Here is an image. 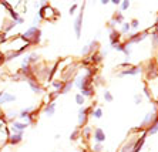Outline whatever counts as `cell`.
<instances>
[{
	"label": "cell",
	"mask_w": 158,
	"mask_h": 152,
	"mask_svg": "<svg viewBox=\"0 0 158 152\" xmlns=\"http://www.w3.org/2000/svg\"><path fill=\"white\" fill-rule=\"evenodd\" d=\"M158 120V114H157V111L154 109V111H150V112H147V115H145V118H144V121H142V124H141V130L142 128H150L155 121Z\"/></svg>",
	"instance_id": "cell-1"
},
{
	"label": "cell",
	"mask_w": 158,
	"mask_h": 152,
	"mask_svg": "<svg viewBox=\"0 0 158 152\" xmlns=\"http://www.w3.org/2000/svg\"><path fill=\"white\" fill-rule=\"evenodd\" d=\"M90 111H93V107L81 108L78 111V127H83V125L87 124V115L90 114Z\"/></svg>",
	"instance_id": "cell-2"
},
{
	"label": "cell",
	"mask_w": 158,
	"mask_h": 152,
	"mask_svg": "<svg viewBox=\"0 0 158 152\" xmlns=\"http://www.w3.org/2000/svg\"><path fill=\"white\" fill-rule=\"evenodd\" d=\"M81 20H83V9L80 11V14L77 16V19H75V22H74V30H75V36H77V39H80L81 37Z\"/></svg>",
	"instance_id": "cell-3"
},
{
	"label": "cell",
	"mask_w": 158,
	"mask_h": 152,
	"mask_svg": "<svg viewBox=\"0 0 158 152\" xmlns=\"http://www.w3.org/2000/svg\"><path fill=\"white\" fill-rule=\"evenodd\" d=\"M145 37H148V32L135 33V34H133V36H130V40H128V43H130V44L140 43V41H142V40H144Z\"/></svg>",
	"instance_id": "cell-4"
},
{
	"label": "cell",
	"mask_w": 158,
	"mask_h": 152,
	"mask_svg": "<svg viewBox=\"0 0 158 152\" xmlns=\"http://www.w3.org/2000/svg\"><path fill=\"white\" fill-rule=\"evenodd\" d=\"M141 73V67L140 65H134L133 68H127V70H124L123 73H120L118 74V77H124V76H137V74H140Z\"/></svg>",
	"instance_id": "cell-5"
},
{
	"label": "cell",
	"mask_w": 158,
	"mask_h": 152,
	"mask_svg": "<svg viewBox=\"0 0 158 152\" xmlns=\"http://www.w3.org/2000/svg\"><path fill=\"white\" fill-rule=\"evenodd\" d=\"M147 139V132H144L142 135H141V138H138L135 144H134V148H133V152H140L141 151V148H142V145H144V142Z\"/></svg>",
	"instance_id": "cell-6"
},
{
	"label": "cell",
	"mask_w": 158,
	"mask_h": 152,
	"mask_svg": "<svg viewBox=\"0 0 158 152\" xmlns=\"http://www.w3.org/2000/svg\"><path fill=\"white\" fill-rule=\"evenodd\" d=\"M94 139L95 144H103L105 141V134L101 128H95L94 130Z\"/></svg>",
	"instance_id": "cell-7"
},
{
	"label": "cell",
	"mask_w": 158,
	"mask_h": 152,
	"mask_svg": "<svg viewBox=\"0 0 158 152\" xmlns=\"http://www.w3.org/2000/svg\"><path fill=\"white\" fill-rule=\"evenodd\" d=\"M53 9L51 7H47V6H44L40 13H39V16H40V19H44V20H47V19H51V13H53Z\"/></svg>",
	"instance_id": "cell-8"
},
{
	"label": "cell",
	"mask_w": 158,
	"mask_h": 152,
	"mask_svg": "<svg viewBox=\"0 0 158 152\" xmlns=\"http://www.w3.org/2000/svg\"><path fill=\"white\" fill-rule=\"evenodd\" d=\"M120 37H121V33L113 30V32L110 33V46L113 47L116 44H120Z\"/></svg>",
	"instance_id": "cell-9"
},
{
	"label": "cell",
	"mask_w": 158,
	"mask_h": 152,
	"mask_svg": "<svg viewBox=\"0 0 158 152\" xmlns=\"http://www.w3.org/2000/svg\"><path fill=\"white\" fill-rule=\"evenodd\" d=\"M10 137V139H9V142H10L11 145H17L19 142H21V139H23V132H17V134H13V135H9Z\"/></svg>",
	"instance_id": "cell-10"
},
{
	"label": "cell",
	"mask_w": 158,
	"mask_h": 152,
	"mask_svg": "<svg viewBox=\"0 0 158 152\" xmlns=\"http://www.w3.org/2000/svg\"><path fill=\"white\" fill-rule=\"evenodd\" d=\"M11 101H16V97H14V95H11L9 92H3V94H1V97H0V102H1V104H4V102H11Z\"/></svg>",
	"instance_id": "cell-11"
},
{
	"label": "cell",
	"mask_w": 158,
	"mask_h": 152,
	"mask_svg": "<svg viewBox=\"0 0 158 152\" xmlns=\"http://www.w3.org/2000/svg\"><path fill=\"white\" fill-rule=\"evenodd\" d=\"M54 111H56V102L47 104V107H46V115L47 117H53L54 115Z\"/></svg>",
	"instance_id": "cell-12"
},
{
	"label": "cell",
	"mask_w": 158,
	"mask_h": 152,
	"mask_svg": "<svg viewBox=\"0 0 158 152\" xmlns=\"http://www.w3.org/2000/svg\"><path fill=\"white\" fill-rule=\"evenodd\" d=\"M33 78H34V77H33ZM33 78H29V80H27V81H29V85L32 87V90L34 91V92H42V88H40V85H39V84H37Z\"/></svg>",
	"instance_id": "cell-13"
},
{
	"label": "cell",
	"mask_w": 158,
	"mask_h": 152,
	"mask_svg": "<svg viewBox=\"0 0 158 152\" xmlns=\"http://www.w3.org/2000/svg\"><path fill=\"white\" fill-rule=\"evenodd\" d=\"M73 85H74V81L73 80H68V81H66V84L63 85V88H61V94H66V92H68L71 88H73Z\"/></svg>",
	"instance_id": "cell-14"
},
{
	"label": "cell",
	"mask_w": 158,
	"mask_h": 152,
	"mask_svg": "<svg viewBox=\"0 0 158 152\" xmlns=\"http://www.w3.org/2000/svg\"><path fill=\"white\" fill-rule=\"evenodd\" d=\"M147 71H148V76L151 77V78H154V77L157 76V67H155V64L154 63H151V64L148 65V68H147Z\"/></svg>",
	"instance_id": "cell-15"
},
{
	"label": "cell",
	"mask_w": 158,
	"mask_h": 152,
	"mask_svg": "<svg viewBox=\"0 0 158 152\" xmlns=\"http://www.w3.org/2000/svg\"><path fill=\"white\" fill-rule=\"evenodd\" d=\"M27 127H29V124H23V122H13V125H11V128H14L16 131H21V132Z\"/></svg>",
	"instance_id": "cell-16"
},
{
	"label": "cell",
	"mask_w": 158,
	"mask_h": 152,
	"mask_svg": "<svg viewBox=\"0 0 158 152\" xmlns=\"http://www.w3.org/2000/svg\"><path fill=\"white\" fill-rule=\"evenodd\" d=\"M145 132H147V135H154L155 132H158V120L155 121V122H154V124H152V125L145 131Z\"/></svg>",
	"instance_id": "cell-17"
},
{
	"label": "cell",
	"mask_w": 158,
	"mask_h": 152,
	"mask_svg": "<svg viewBox=\"0 0 158 152\" xmlns=\"http://www.w3.org/2000/svg\"><path fill=\"white\" fill-rule=\"evenodd\" d=\"M134 144H135V141H130V142H127L126 145L123 146V149H121V152H133V148H134Z\"/></svg>",
	"instance_id": "cell-18"
},
{
	"label": "cell",
	"mask_w": 158,
	"mask_h": 152,
	"mask_svg": "<svg viewBox=\"0 0 158 152\" xmlns=\"http://www.w3.org/2000/svg\"><path fill=\"white\" fill-rule=\"evenodd\" d=\"M101 60H103L101 54H91V57H90V61H93L94 64H98V63H101Z\"/></svg>",
	"instance_id": "cell-19"
},
{
	"label": "cell",
	"mask_w": 158,
	"mask_h": 152,
	"mask_svg": "<svg viewBox=\"0 0 158 152\" xmlns=\"http://www.w3.org/2000/svg\"><path fill=\"white\" fill-rule=\"evenodd\" d=\"M87 47H88V54H93V51H94L95 48L98 47V43L94 40V41H91L90 44H87Z\"/></svg>",
	"instance_id": "cell-20"
},
{
	"label": "cell",
	"mask_w": 158,
	"mask_h": 152,
	"mask_svg": "<svg viewBox=\"0 0 158 152\" xmlns=\"http://www.w3.org/2000/svg\"><path fill=\"white\" fill-rule=\"evenodd\" d=\"M104 99L107 101V102H111L113 99H114V97H113V94L108 91V90H105L104 91Z\"/></svg>",
	"instance_id": "cell-21"
},
{
	"label": "cell",
	"mask_w": 158,
	"mask_h": 152,
	"mask_svg": "<svg viewBox=\"0 0 158 152\" xmlns=\"http://www.w3.org/2000/svg\"><path fill=\"white\" fill-rule=\"evenodd\" d=\"M151 36H152V44H154V47H157L158 46V30L151 33Z\"/></svg>",
	"instance_id": "cell-22"
},
{
	"label": "cell",
	"mask_w": 158,
	"mask_h": 152,
	"mask_svg": "<svg viewBox=\"0 0 158 152\" xmlns=\"http://www.w3.org/2000/svg\"><path fill=\"white\" fill-rule=\"evenodd\" d=\"M91 115H93L94 118H101V117H103V111H101L100 108H97V109H94V111L91 112Z\"/></svg>",
	"instance_id": "cell-23"
},
{
	"label": "cell",
	"mask_w": 158,
	"mask_h": 152,
	"mask_svg": "<svg viewBox=\"0 0 158 152\" xmlns=\"http://www.w3.org/2000/svg\"><path fill=\"white\" fill-rule=\"evenodd\" d=\"M84 97H83V95H81V94H77V95H75V102H77V104H78V105H83V104H84Z\"/></svg>",
	"instance_id": "cell-24"
},
{
	"label": "cell",
	"mask_w": 158,
	"mask_h": 152,
	"mask_svg": "<svg viewBox=\"0 0 158 152\" xmlns=\"http://www.w3.org/2000/svg\"><path fill=\"white\" fill-rule=\"evenodd\" d=\"M30 111H33V108H32V107H30V108L23 109V111H21V112H20V114H19V115H20L21 118H26V117H27V115L30 114Z\"/></svg>",
	"instance_id": "cell-25"
},
{
	"label": "cell",
	"mask_w": 158,
	"mask_h": 152,
	"mask_svg": "<svg viewBox=\"0 0 158 152\" xmlns=\"http://www.w3.org/2000/svg\"><path fill=\"white\" fill-rule=\"evenodd\" d=\"M113 22H116V24L117 23H124V16H123L121 13H118V14H116V19H114Z\"/></svg>",
	"instance_id": "cell-26"
},
{
	"label": "cell",
	"mask_w": 158,
	"mask_h": 152,
	"mask_svg": "<svg viewBox=\"0 0 158 152\" xmlns=\"http://www.w3.org/2000/svg\"><path fill=\"white\" fill-rule=\"evenodd\" d=\"M53 87L57 88V91H61V88H63V83H61V81H54V83H53Z\"/></svg>",
	"instance_id": "cell-27"
},
{
	"label": "cell",
	"mask_w": 158,
	"mask_h": 152,
	"mask_svg": "<svg viewBox=\"0 0 158 152\" xmlns=\"http://www.w3.org/2000/svg\"><path fill=\"white\" fill-rule=\"evenodd\" d=\"M130 23L128 22H124L123 23V30H121V33H127V32H130Z\"/></svg>",
	"instance_id": "cell-28"
},
{
	"label": "cell",
	"mask_w": 158,
	"mask_h": 152,
	"mask_svg": "<svg viewBox=\"0 0 158 152\" xmlns=\"http://www.w3.org/2000/svg\"><path fill=\"white\" fill-rule=\"evenodd\" d=\"M93 151L94 152H103V144H95L93 146Z\"/></svg>",
	"instance_id": "cell-29"
},
{
	"label": "cell",
	"mask_w": 158,
	"mask_h": 152,
	"mask_svg": "<svg viewBox=\"0 0 158 152\" xmlns=\"http://www.w3.org/2000/svg\"><path fill=\"white\" fill-rule=\"evenodd\" d=\"M134 99H135V101H134V102H135V104H141V102H142V95H141V94H135V97H134Z\"/></svg>",
	"instance_id": "cell-30"
},
{
	"label": "cell",
	"mask_w": 158,
	"mask_h": 152,
	"mask_svg": "<svg viewBox=\"0 0 158 152\" xmlns=\"http://www.w3.org/2000/svg\"><path fill=\"white\" fill-rule=\"evenodd\" d=\"M90 132H91V128H90V127H85L84 130H83V134H84L85 138H88V137H90Z\"/></svg>",
	"instance_id": "cell-31"
},
{
	"label": "cell",
	"mask_w": 158,
	"mask_h": 152,
	"mask_svg": "<svg viewBox=\"0 0 158 152\" xmlns=\"http://www.w3.org/2000/svg\"><path fill=\"white\" fill-rule=\"evenodd\" d=\"M130 7V1H123L121 3V10H127Z\"/></svg>",
	"instance_id": "cell-32"
},
{
	"label": "cell",
	"mask_w": 158,
	"mask_h": 152,
	"mask_svg": "<svg viewBox=\"0 0 158 152\" xmlns=\"http://www.w3.org/2000/svg\"><path fill=\"white\" fill-rule=\"evenodd\" d=\"M75 138H78V130H75L73 134L70 135V139H75Z\"/></svg>",
	"instance_id": "cell-33"
},
{
	"label": "cell",
	"mask_w": 158,
	"mask_h": 152,
	"mask_svg": "<svg viewBox=\"0 0 158 152\" xmlns=\"http://www.w3.org/2000/svg\"><path fill=\"white\" fill-rule=\"evenodd\" d=\"M77 7H78V4L75 3V4H74L73 7H70V10H68V13H70V14H74V11H75V9H77Z\"/></svg>",
	"instance_id": "cell-34"
},
{
	"label": "cell",
	"mask_w": 158,
	"mask_h": 152,
	"mask_svg": "<svg viewBox=\"0 0 158 152\" xmlns=\"http://www.w3.org/2000/svg\"><path fill=\"white\" fill-rule=\"evenodd\" d=\"M130 27H133V29H137V27H138V20H133V23L130 24Z\"/></svg>",
	"instance_id": "cell-35"
},
{
	"label": "cell",
	"mask_w": 158,
	"mask_h": 152,
	"mask_svg": "<svg viewBox=\"0 0 158 152\" xmlns=\"http://www.w3.org/2000/svg\"><path fill=\"white\" fill-rule=\"evenodd\" d=\"M81 54H83V55L88 54V47H87V46H84V47H83V50H81Z\"/></svg>",
	"instance_id": "cell-36"
},
{
	"label": "cell",
	"mask_w": 158,
	"mask_h": 152,
	"mask_svg": "<svg viewBox=\"0 0 158 152\" xmlns=\"http://www.w3.org/2000/svg\"><path fill=\"white\" fill-rule=\"evenodd\" d=\"M144 94H145L150 99H151V92H150V90H148V88H144Z\"/></svg>",
	"instance_id": "cell-37"
},
{
	"label": "cell",
	"mask_w": 158,
	"mask_h": 152,
	"mask_svg": "<svg viewBox=\"0 0 158 152\" xmlns=\"http://www.w3.org/2000/svg\"><path fill=\"white\" fill-rule=\"evenodd\" d=\"M40 20V16H34V19H33V24H37Z\"/></svg>",
	"instance_id": "cell-38"
},
{
	"label": "cell",
	"mask_w": 158,
	"mask_h": 152,
	"mask_svg": "<svg viewBox=\"0 0 158 152\" xmlns=\"http://www.w3.org/2000/svg\"><path fill=\"white\" fill-rule=\"evenodd\" d=\"M155 26H157V27H158V20H157V23H155Z\"/></svg>",
	"instance_id": "cell-39"
},
{
	"label": "cell",
	"mask_w": 158,
	"mask_h": 152,
	"mask_svg": "<svg viewBox=\"0 0 158 152\" xmlns=\"http://www.w3.org/2000/svg\"><path fill=\"white\" fill-rule=\"evenodd\" d=\"M56 152H57V151H56Z\"/></svg>",
	"instance_id": "cell-40"
}]
</instances>
